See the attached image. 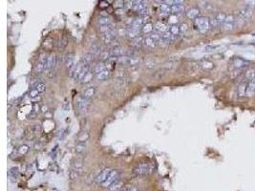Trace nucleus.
Masks as SVG:
<instances>
[{
  "label": "nucleus",
  "instance_id": "obj_1",
  "mask_svg": "<svg viewBox=\"0 0 255 191\" xmlns=\"http://www.w3.org/2000/svg\"><path fill=\"white\" fill-rule=\"evenodd\" d=\"M195 23H196L198 30L200 31L201 33H206L211 27L210 20L208 17H199L198 18H196Z\"/></svg>",
  "mask_w": 255,
  "mask_h": 191
},
{
  "label": "nucleus",
  "instance_id": "obj_2",
  "mask_svg": "<svg viewBox=\"0 0 255 191\" xmlns=\"http://www.w3.org/2000/svg\"><path fill=\"white\" fill-rule=\"evenodd\" d=\"M227 18V14L224 13H217L214 15L213 19L210 20L211 27H218L220 25H224V22Z\"/></svg>",
  "mask_w": 255,
  "mask_h": 191
},
{
  "label": "nucleus",
  "instance_id": "obj_3",
  "mask_svg": "<svg viewBox=\"0 0 255 191\" xmlns=\"http://www.w3.org/2000/svg\"><path fill=\"white\" fill-rule=\"evenodd\" d=\"M252 11H253V9H251V8H249L248 6H245L244 8H242V9L239 10L238 17H239V18H240L241 20H243V21L249 20L251 17V15H252Z\"/></svg>",
  "mask_w": 255,
  "mask_h": 191
},
{
  "label": "nucleus",
  "instance_id": "obj_4",
  "mask_svg": "<svg viewBox=\"0 0 255 191\" xmlns=\"http://www.w3.org/2000/svg\"><path fill=\"white\" fill-rule=\"evenodd\" d=\"M119 179V172L117 170H112L110 173V175L108 176L107 180L103 182L102 185L104 187H109L111 185H113L115 182H117Z\"/></svg>",
  "mask_w": 255,
  "mask_h": 191
},
{
  "label": "nucleus",
  "instance_id": "obj_5",
  "mask_svg": "<svg viewBox=\"0 0 255 191\" xmlns=\"http://www.w3.org/2000/svg\"><path fill=\"white\" fill-rule=\"evenodd\" d=\"M76 101H77V107L78 108V110L81 111V112H85L87 108H88L90 100L86 99L83 96H79V97H77Z\"/></svg>",
  "mask_w": 255,
  "mask_h": 191
},
{
  "label": "nucleus",
  "instance_id": "obj_6",
  "mask_svg": "<svg viewBox=\"0 0 255 191\" xmlns=\"http://www.w3.org/2000/svg\"><path fill=\"white\" fill-rule=\"evenodd\" d=\"M150 171H151V167L148 163H141L135 169V173L138 176H144V175H147Z\"/></svg>",
  "mask_w": 255,
  "mask_h": 191
},
{
  "label": "nucleus",
  "instance_id": "obj_7",
  "mask_svg": "<svg viewBox=\"0 0 255 191\" xmlns=\"http://www.w3.org/2000/svg\"><path fill=\"white\" fill-rule=\"evenodd\" d=\"M224 29L226 31H231L235 28L236 26V19L234 18L233 15L231 14H228L227 15V18L224 22Z\"/></svg>",
  "mask_w": 255,
  "mask_h": 191
},
{
  "label": "nucleus",
  "instance_id": "obj_8",
  "mask_svg": "<svg viewBox=\"0 0 255 191\" xmlns=\"http://www.w3.org/2000/svg\"><path fill=\"white\" fill-rule=\"evenodd\" d=\"M58 58L55 57V54L51 53L50 54H48V59L45 65V71H49L52 70L53 68L55 67V65L58 64Z\"/></svg>",
  "mask_w": 255,
  "mask_h": 191
},
{
  "label": "nucleus",
  "instance_id": "obj_9",
  "mask_svg": "<svg viewBox=\"0 0 255 191\" xmlns=\"http://www.w3.org/2000/svg\"><path fill=\"white\" fill-rule=\"evenodd\" d=\"M110 54L111 58H121L123 57V55H126V51L123 49L122 47L119 46H115L112 50L110 51Z\"/></svg>",
  "mask_w": 255,
  "mask_h": 191
},
{
  "label": "nucleus",
  "instance_id": "obj_10",
  "mask_svg": "<svg viewBox=\"0 0 255 191\" xmlns=\"http://www.w3.org/2000/svg\"><path fill=\"white\" fill-rule=\"evenodd\" d=\"M111 171H112V170H111L110 168H105L104 170H102V171L98 175V177L96 178V182H97L98 184L102 185L103 182H104L107 180V178H108V176L110 175Z\"/></svg>",
  "mask_w": 255,
  "mask_h": 191
},
{
  "label": "nucleus",
  "instance_id": "obj_11",
  "mask_svg": "<svg viewBox=\"0 0 255 191\" xmlns=\"http://www.w3.org/2000/svg\"><path fill=\"white\" fill-rule=\"evenodd\" d=\"M75 61H76V54H75L74 53L68 54L66 55V57H65V58H64L65 65H66V67L69 68V69H72V68H73V67L76 65Z\"/></svg>",
  "mask_w": 255,
  "mask_h": 191
},
{
  "label": "nucleus",
  "instance_id": "obj_12",
  "mask_svg": "<svg viewBox=\"0 0 255 191\" xmlns=\"http://www.w3.org/2000/svg\"><path fill=\"white\" fill-rule=\"evenodd\" d=\"M115 37H116L115 32H112V33H107V34H101V39L103 40V42H105L106 44L112 43L115 40Z\"/></svg>",
  "mask_w": 255,
  "mask_h": 191
},
{
  "label": "nucleus",
  "instance_id": "obj_13",
  "mask_svg": "<svg viewBox=\"0 0 255 191\" xmlns=\"http://www.w3.org/2000/svg\"><path fill=\"white\" fill-rule=\"evenodd\" d=\"M147 6H146V3L145 2H143V1H134V4H133V10L135 12H138L139 13L143 11L144 9H146Z\"/></svg>",
  "mask_w": 255,
  "mask_h": 191
},
{
  "label": "nucleus",
  "instance_id": "obj_14",
  "mask_svg": "<svg viewBox=\"0 0 255 191\" xmlns=\"http://www.w3.org/2000/svg\"><path fill=\"white\" fill-rule=\"evenodd\" d=\"M18 175H19V171H18L17 167H12V168H10L9 171H8V177H9V179L12 181L17 180Z\"/></svg>",
  "mask_w": 255,
  "mask_h": 191
},
{
  "label": "nucleus",
  "instance_id": "obj_15",
  "mask_svg": "<svg viewBox=\"0 0 255 191\" xmlns=\"http://www.w3.org/2000/svg\"><path fill=\"white\" fill-rule=\"evenodd\" d=\"M255 93V79H252L250 81L246 86V96L248 97H252Z\"/></svg>",
  "mask_w": 255,
  "mask_h": 191
},
{
  "label": "nucleus",
  "instance_id": "obj_16",
  "mask_svg": "<svg viewBox=\"0 0 255 191\" xmlns=\"http://www.w3.org/2000/svg\"><path fill=\"white\" fill-rule=\"evenodd\" d=\"M199 14H200V10L196 9V8H192V9H189L186 12V17L190 19H196L198 18Z\"/></svg>",
  "mask_w": 255,
  "mask_h": 191
},
{
  "label": "nucleus",
  "instance_id": "obj_17",
  "mask_svg": "<svg viewBox=\"0 0 255 191\" xmlns=\"http://www.w3.org/2000/svg\"><path fill=\"white\" fill-rule=\"evenodd\" d=\"M233 65L236 69H243L244 67H246V65H248V62L245 61L242 58H236L233 59Z\"/></svg>",
  "mask_w": 255,
  "mask_h": 191
},
{
  "label": "nucleus",
  "instance_id": "obj_18",
  "mask_svg": "<svg viewBox=\"0 0 255 191\" xmlns=\"http://www.w3.org/2000/svg\"><path fill=\"white\" fill-rule=\"evenodd\" d=\"M95 93H96V88L95 87H89V88H87L84 93H83V97L86 99H88L90 100L94 96H95Z\"/></svg>",
  "mask_w": 255,
  "mask_h": 191
},
{
  "label": "nucleus",
  "instance_id": "obj_19",
  "mask_svg": "<svg viewBox=\"0 0 255 191\" xmlns=\"http://www.w3.org/2000/svg\"><path fill=\"white\" fill-rule=\"evenodd\" d=\"M127 36H128L129 38H131V39L137 38L138 36H140V30L131 27L130 29L127 30Z\"/></svg>",
  "mask_w": 255,
  "mask_h": 191
},
{
  "label": "nucleus",
  "instance_id": "obj_20",
  "mask_svg": "<svg viewBox=\"0 0 255 191\" xmlns=\"http://www.w3.org/2000/svg\"><path fill=\"white\" fill-rule=\"evenodd\" d=\"M122 186H123V182L118 180L113 185H111L108 188H109V191H121L122 189Z\"/></svg>",
  "mask_w": 255,
  "mask_h": 191
},
{
  "label": "nucleus",
  "instance_id": "obj_21",
  "mask_svg": "<svg viewBox=\"0 0 255 191\" xmlns=\"http://www.w3.org/2000/svg\"><path fill=\"white\" fill-rule=\"evenodd\" d=\"M109 76H110V71L105 69L102 72H100V73H99L98 75H96V77H97L98 81H105V79H107L109 77Z\"/></svg>",
  "mask_w": 255,
  "mask_h": 191
},
{
  "label": "nucleus",
  "instance_id": "obj_22",
  "mask_svg": "<svg viewBox=\"0 0 255 191\" xmlns=\"http://www.w3.org/2000/svg\"><path fill=\"white\" fill-rule=\"evenodd\" d=\"M185 10V7L182 4H174L171 6V13L176 14V13H181Z\"/></svg>",
  "mask_w": 255,
  "mask_h": 191
},
{
  "label": "nucleus",
  "instance_id": "obj_23",
  "mask_svg": "<svg viewBox=\"0 0 255 191\" xmlns=\"http://www.w3.org/2000/svg\"><path fill=\"white\" fill-rule=\"evenodd\" d=\"M154 29L158 32H161V33H165V32H167V30H168V27H167L166 24L163 23V22H157L155 24V26H154Z\"/></svg>",
  "mask_w": 255,
  "mask_h": 191
},
{
  "label": "nucleus",
  "instance_id": "obj_24",
  "mask_svg": "<svg viewBox=\"0 0 255 191\" xmlns=\"http://www.w3.org/2000/svg\"><path fill=\"white\" fill-rule=\"evenodd\" d=\"M144 40H145V38L143 37V36H138L137 38H135L133 39V42H132V45L135 47V48H140L141 47L142 45H144Z\"/></svg>",
  "mask_w": 255,
  "mask_h": 191
},
{
  "label": "nucleus",
  "instance_id": "obj_25",
  "mask_svg": "<svg viewBox=\"0 0 255 191\" xmlns=\"http://www.w3.org/2000/svg\"><path fill=\"white\" fill-rule=\"evenodd\" d=\"M94 59V54L92 53H86L82 58V63L85 65H90V63Z\"/></svg>",
  "mask_w": 255,
  "mask_h": 191
},
{
  "label": "nucleus",
  "instance_id": "obj_26",
  "mask_svg": "<svg viewBox=\"0 0 255 191\" xmlns=\"http://www.w3.org/2000/svg\"><path fill=\"white\" fill-rule=\"evenodd\" d=\"M75 151L77 154H83L86 151V144L85 142H77L75 147Z\"/></svg>",
  "mask_w": 255,
  "mask_h": 191
},
{
  "label": "nucleus",
  "instance_id": "obj_27",
  "mask_svg": "<svg viewBox=\"0 0 255 191\" xmlns=\"http://www.w3.org/2000/svg\"><path fill=\"white\" fill-rule=\"evenodd\" d=\"M131 58H132V57H129V55L126 54V55H123V57L118 58L117 60H118V62L119 63V64H122V65H130Z\"/></svg>",
  "mask_w": 255,
  "mask_h": 191
},
{
  "label": "nucleus",
  "instance_id": "obj_28",
  "mask_svg": "<svg viewBox=\"0 0 255 191\" xmlns=\"http://www.w3.org/2000/svg\"><path fill=\"white\" fill-rule=\"evenodd\" d=\"M91 51H92V54L95 55H100L102 54V48L99 44H93L91 46Z\"/></svg>",
  "mask_w": 255,
  "mask_h": 191
},
{
  "label": "nucleus",
  "instance_id": "obj_29",
  "mask_svg": "<svg viewBox=\"0 0 255 191\" xmlns=\"http://www.w3.org/2000/svg\"><path fill=\"white\" fill-rule=\"evenodd\" d=\"M98 23L100 25V27L107 26V25H110V24H112L111 19L108 17H100L98 20Z\"/></svg>",
  "mask_w": 255,
  "mask_h": 191
},
{
  "label": "nucleus",
  "instance_id": "obj_30",
  "mask_svg": "<svg viewBox=\"0 0 255 191\" xmlns=\"http://www.w3.org/2000/svg\"><path fill=\"white\" fill-rule=\"evenodd\" d=\"M237 92H238V96L240 98H243V97H245V96H246V84L242 83V84L239 85Z\"/></svg>",
  "mask_w": 255,
  "mask_h": 191
},
{
  "label": "nucleus",
  "instance_id": "obj_31",
  "mask_svg": "<svg viewBox=\"0 0 255 191\" xmlns=\"http://www.w3.org/2000/svg\"><path fill=\"white\" fill-rule=\"evenodd\" d=\"M161 36H162V41H163V42H165V43L170 42V41L172 40V37H173V36L170 34L169 31L165 32V33H163V34L161 35Z\"/></svg>",
  "mask_w": 255,
  "mask_h": 191
},
{
  "label": "nucleus",
  "instance_id": "obj_32",
  "mask_svg": "<svg viewBox=\"0 0 255 191\" xmlns=\"http://www.w3.org/2000/svg\"><path fill=\"white\" fill-rule=\"evenodd\" d=\"M99 30H100V32H101V34L112 33V32H115V26L113 25V24H110V25H107V26L100 27Z\"/></svg>",
  "mask_w": 255,
  "mask_h": 191
},
{
  "label": "nucleus",
  "instance_id": "obj_33",
  "mask_svg": "<svg viewBox=\"0 0 255 191\" xmlns=\"http://www.w3.org/2000/svg\"><path fill=\"white\" fill-rule=\"evenodd\" d=\"M106 67H105V64L103 62H99L98 63L97 65L95 66V68L93 69V72L95 73V75H98L99 73H100V72H102L103 70H105Z\"/></svg>",
  "mask_w": 255,
  "mask_h": 191
},
{
  "label": "nucleus",
  "instance_id": "obj_34",
  "mask_svg": "<svg viewBox=\"0 0 255 191\" xmlns=\"http://www.w3.org/2000/svg\"><path fill=\"white\" fill-rule=\"evenodd\" d=\"M245 77L246 79H249V81H252V79H255V70L254 69H249L246 70Z\"/></svg>",
  "mask_w": 255,
  "mask_h": 191
},
{
  "label": "nucleus",
  "instance_id": "obj_35",
  "mask_svg": "<svg viewBox=\"0 0 255 191\" xmlns=\"http://www.w3.org/2000/svg\"><path fill=\"white\" fill-rule=\"evenodd\" d=\"M94 75H95V73L93 71H90L88 74H87L84 77H83V79L81 81V83H83V84H86V83H89L92 79H93V77H94Z\"/></svg>",
  "mask_w": 255,
  "mask_h": 191
},
{
  "label": "nucleus",
  "instance_id": "obj_36",
  "mask_svg": "<svg viewBox=\"0 0 255 191\" xmlns=\"http://www.w3.org/2000/svg\"><path fill=\"white\" fill-rule=\"evenodd\" d=\"M35 71L36 72V73H42L43 71H45V64H44L43 62L38 60V62L36 63V66H35Z\"/></svg>",
  "mask_w": 255,
  "mask_h": 191
},
{
  "label": "nucleus",
  "instance_id": "obj_37",
  "mask_svg": "<svg viewBox=\"0 0 255 191\" xmlns=\"http://www.w3.org/2000/svg\"><path fill=\"white\" fill-rule=\"evenodd\" d=\"M158 60L155 58H149L145 61V67L146 68H153L157 65Z\"/></svg>",
  "mask_w": 255,
  "mask_h": 191
},
{
  "label": "nucleus",
  "instance_id": "obj_38",
  "mask_svg": "<svg viewBox=\"0 0 255 191\" xmlns=\"http://www.w3.org/2000/svg\"><path fill=\"white\" fill-rule=\"evenodd\" d=\"M160 10H161V12H163L164 13H171V6L167 5L163 2V4L160 5Z\"/></svg>",
  "mask_w": 255,
  "mask_h": 191
},
{
  "label": "nucleus",
  "instance_id": "obj_39",
  "mask_svg": "<svg viewBox=\"0 0 255 191\" xmlns=\"http://www.w3.org/2000/svg\"><path fill=\"white\" fill-rule=\"evenodd\" d=\"M153 29H154V26L152 25V24L147 23V24H145V25L142 27V32L144 34H149V33H151V32L153 31Z\"/></svg>",
  "mask_w": 255,
  "mask_h": 191
},
{
  "label": "nucleus",
  "instance_id": "obj_40",
  "mask_svg": "<svg viewBox=\"0 0 255 191\" xmlns=\"http://www.w3.org/2000/svg\"><path fill=\"white\" fill-rule=\"evenodd\" d=\"M67 43H68V39L66 36H62L61 39H60V42H59V45H58V49L60 51H62L64 48L67 46Z\"/></svg>",
  "mask_w": 255,
  "mask_h": 191
},
{
  "label": "nucleus",
  "instance_id": "obj_41",
  "mask_svg": "<svg viewBox=\"0 0 255 191\" xmlns=\"http://www.w3.org/2000/svg\"><path fill=\"white\" fill-rule=\"evenodd\" d=\"M169 32H170V34L175 36H178L180 34V29H179V26L178 25H172L170 26L169 28Z\"/></svg>",
  "mask_w": 255,
  "mask_h": 191
},
{
  "label": "nucleus",
  "instance_id": "obj_42",
  "mask_svg": "<svg viewBox=\"0 0 255 191\" xmlns=\"http://www.w3.org/2000/svg\"><path fill=\"white\" fill-rule=\"evenodd\" d=\"M40 83H42L41 81H40V78H34L33 81H31V82H30V88L36 89Z\"/></svg>",
  "mask_w": 255,
  "mask_h": 191
},
{
  "label": "nucleus",
  "instance_id": "obj_43",
  "mask_svg": "<svg viewBox=\"0 0 255 191\" xmlns=\"http://www.w3.org/2000/svg\"><path fill=\"white\" fill-rule=\"evenodd\" d=\"M201 7L203 8L204 11H206V12H211L213 10V6L209 2H202Z\"/></svg>",
  "mask_w": 255,
  "mask_h": 191
},
{
  "label": "nucleus",
  "instance_id": "obj_44",
  "mask_svg": "<svg viewBox=\"0 0 255 191\" xmlns=\"http://www.w3.org/2000/svg\"><path fill=\"white\" fill-rule=\"evenodd\" d=\"M17 151H18V153L19 154H21V155H25V154H27L28 153V151H29V146L28 145H21V146H19L18 147V149H17Z\"/></svg>",
  "mask_w": 255,
  "mask_h": 191
},
{
  "label": "nucleus",
  "instance_id": "obj_45",
  "mask_svg": "<svg viewBox=\"0 0 255 191\" xmlns=\"http://www.w3.org/2000/svg\"><path fill=\"white\" fill-rule=\"evenodd\" d=\"M144 45H145V46H147V47H149V48H153V47H155L156 43L153 41V39L149 36V37H146V38H145V40H144Z\"/></svg>",
  "mask_w": 255,
  "mask_h": 191
},
{
  "label": "nucleus",
  "instance_id": "obj_46",
  "mask_svg": "<svg viewBox=\"0 0 255 191\" xmlns=\"http://www.w3.org/2000/svg\"><path fill=\"white\" fill-rule=\"evenodd\" d=\"M89 139V134L88 133H81V136L78 137V142H85Z\"/></svg>",
  "mask_w": 255,
  "mask_h": 191
},
{
  "label": "nucleus",
  "instance_id": "obj_47",
  "mask_svg": "<svg viewBox=\"0 0 255 191\" xmlns=\"http://www.w3.org/2000/svg\"><path fill=\"white\" fill-rule=\"evenodd\" d=\"M150 37L153 39V41H154L156 44L162 41V36H161V35H158V34H152V35L150 36Z\"/></svg>",
  "mask_w": 255,
  "mask_h": 191
},
{
  "label": "nucleus",
  "instance_id": "obj_48",
  "mask_svg": "<svg viewBox=\"0 0 255 191\" xmlns=\"http://www.w3.org/2000/svg\"><path fill=\"white\" fill-rule=\"evenodd\" d=\"M179 29H180V33L185 34L186 33V31L188 30V26L186 23H182L181 25H179Z\"/></svg>",
  "mask_w": 255,
  "mask_h": 191
},
{
  "label": "nucleus",
  "instance_id": "obj_49",
  "mask_svg": "<svg viewBox=\"0 0 255 191\" xmlns=\"http://www.w3.org/2000/svg\"><path fill=\"white\" fill-rule=\"evenodd\" d=\"M69 127H67V128H65L64 130H63L60 134V136H59V140H64L67 136H68V134H69Z\"/></svg>",
  "mask_w": 255,
  "mask_h": 191
},
{
  "label": "nucleus",
  "instance_id": "obj_50",
  "mask_svg": "<svg viewBox=\"0 0 255 191\" xmlns=\"http://www.w3.org/2000/svg\"><path fill=\"white\" fill-rule=\"evenodd\" d=\"M38 94H39V92L36 89H32L31 92H30V98L31 99H35V98L38 97Z\"/></svg>",
  "mask_w": 255,
  "mask_h": 191
},
{
  "label": "nucleus",
  "instance_id": "obj_51",
  "mask_svg": "<svg viewBox=\"0 0 255 191\" xmlns=\"http://www.w3.org/2000/svg\"><path fill=\"white\" fill-rule=\"evenodd\" d=\"M202 66L206 69H211V68H213V63H211L209 61H204L202 63Z\"/></svg>",
  "mask_w": 255,
  "mask_h": 191
},
{
  "label": "nucleus",
  "instance_id": "obj_52",
  "mask_svg": "<svg viewBox=\"0 0 255 191\" xmlns=\"http://www.w3.org/2000/svg\"><path fill=\"white\" fill-rule=\"evenodd\" d=\"M179 21L178 17H176L175 14H172L170 15V17H169V23H173V25H176V23Z\"/></svg>",
  "mask_w": 255,
  "mask_h": 191
},
{
  "label": "nucleus",
  "instance_id": "obj_53",
  "mask_svg": "<svg viewBox=\"0 0 255 191\" xmlns=\"http://www.w3.org/2000/svg\"><path fill=\"white\" fill-rule=\"evenodd\" d=\"M99 57L104 60V59H108L111 58V54H110V52H102V54L99 55Z\"/></svg>",
  "mask_w": 255,
  "mask_h": 191
},
{
  "label": "nucleus",
  "instance_id": "obj_54",
  "mask_svg": "<svg viewBox=\"0 0 255 191\" xmlns=\"http://www.w3.org/2000/svg\"><path fill=\"white\" fill-rule=\"evenodd\" d=\"M82 164H83V163H82L81 160H76L74 162V166L76 167V168H81Z\"/></svg>",
  "mask_w": 255,
  "mask_h": 191
},
{
  "label": "nucleus",
  "instance_id": "obj_55",
  "mask_svg": "<svg viewBox=\"0 0 255 191\" xmlns=\"http://www.w3.org/2000/svg\"><path fill=\"white\" fill-rule=\"evenodd\" d=\"M45 88H46V85H45L44 83H40V84H39V85L36 87V89L39 93H42V92L45 91Z\"/></svg>",
  "mask_w": 255,
  "mask_h": 191
},
{
  "label": "nucleus",
  "instance_id": "obj_56",
  "mask_svg": "<svg viewBox=\"0 0 255 191\" xmlns=\"http://www.w3.org/2000/svg\"><path fill=\"white\" fill-rule=\"evenodd\" d=\"M115 3H116V4H115V6H116V7L122 8V7L124 6V2H123V1H116Z\"/></svg>",
  "mask_w": 255,
  "mask_h": 191
},
{
  "label": "nucleus",
  "instance_id": "obj_57",
  "mask_svg": "<svg viewBox=\"0 0 255 191\" xmlns=\"http://www.w3.org/2000/svg\"><path fill=\"white\" fill-rule=\"evenodd\" d=\"M33 111L35 113H38V111H39V106H38V104H35L34 105V109H33Z\"/></svg>",
  "mask_w": 255,
  "mask_h": 191
},
{
  "label": "nucleus",
  "instance_id": "obj_58",
  "mask_svg": "<svg viewBox=\"0 0 255 191\" xmlns=\"http://www.w3.org/2000/svg\"><path fill=\"white\" fill-rule=\"evenodd\" d=\"M63 108H64V110H65V111H68V110L70 109V105H69V103L65 102L64 104H63Z\"/></svg>",
  "mask_w": 255,
  "mask_h": 191
},
{
  "label": "nucleus",
  "instance_id": "obj_59",
  "mask_svg": "<svg viewBox=\"0 0 255 191\" xmlns=\"http://www.w3.org/2000/svg\"><path fill=\"white\" fill-rule=\"evenodd\" d=\"M126 191H139V190H138V188L136 186H132V187H129Z\"/></svg>",
  "mask_w": 255,
  "mask_h": 191
},
{
  "label": "nucleus",
  "instance_id": "obj_60",
  "mask_svg": "<svg viewBox=\"0 0 255 191\" xmlns=\"http://www.w3.org/2000/svg\"><path fill=\"white\" fill-rule=\"evenodd\" d=\"M40 99V97H36V98H35V99H32V100L33 101H37V100H39Z\"/></svg>",
  "mask_w": 255,
  "mask_h": 191
}]
</instances>
